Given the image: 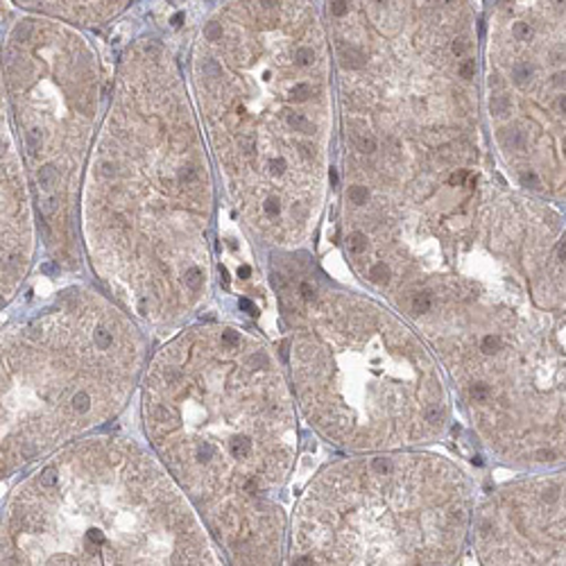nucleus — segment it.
Returning a JSON list of instances; mask_svg holds the SVG:
<instances>
[{
  "mask_svg": "<svg viewBox=\"0 0 566 566\" xmlns=\"http://www.w3.org/2000/svg\"><path fill=\"white\" fill-rule=\"evenodd\" d=\"M338 243L363 291L427 340L490 460L566 467V209L490 157L340 193Z\"/></svg>",
  "mask_w": 566,
  "mask_h": 566,
  "instance_id": "f257e3e1",
  "label": "nucleus"
},
{
  "mask_svg": "<svg viewBox=\"0 0 566 566\" xmlns=\"http://www.w3.org/2000/svg\"><path fill=\"white\" fill-rule=\"evenodd\" d=\"M0 336V476L98 436L140 392L146 326L101 286L71 283L8 308Z\"/></svg>",
  "mask_w": 566,
  "mask_h": 566,
  "instance_id": "0eeeda50",
  "label": "nucleus"
},
{
  "mask_svg": "<svg viewBox=\"0 0 566 566\" xmlns=\"http://www.w3.org/2000/svg\"><path fill=\"white\" fill-rule=\"evenodd\" d=\"M3 566H103L36 464L10 488L0 522Z\"/></svg>",
  "mask_w": 566,
  "mask_h": 566,
  "instance_id": "ddd939ff",
  "label": "nucleus"
},
{
  "mask_svg": "<svg viewBox=\"0 0 566 566\" xmlns=\"http://www.w3.org/2000/svg\"><path fill=\"white\" fill-rule=\"evenodd\" d=\"M340 188H369L490 155L483 8L467 0H332Z\"/></svg>",
  "mask_w": 566,
  "mask_h": 566,
  "instance_id": "39448f33",
  "label": "nucleus"
},
{
  "mask_svg": "<svg viewBox=\"0 0 566 566\" xmlns=\"http://www.w3.org/2000/svg\"><path fill=\"white\" fill-rule=\"evenodd\" d=\"M32 186L10 125L3 120V311L10 308L36 256V211Z\"/></svg>",
  "mask_w": 566,
  "mask_h": 566,
  "instance_id": "4468645a",
  "label": "nucleus"
},
{
  "mask_svg": "<svg viewBox=\"0 0 566 566\" xmlns=\"http://www.w3.org/2000/svg\"><path fill=\"white\" fill-rule=\"evenodd\" d=\"M483 123L499 172L566 209V0L483 8Z\"/></svg>",
  "mask_w": 566,
  "mask_h": 566,
  "instance_id": "9d476101",
  "label": "nucleus"
},
{
  "mask_svg": "<svg viewBox=\"0 0 566 566\" xmlns=\"http://www.w3.org/2000/svg\"><path fill=\"white\" fill-rule=\"evenodd\" d=\"M479 566H566V467L524 471L479 496Z\"/></svg>",
  "mask_w": 566,
  "mask_h": 566,
  "instance_id": "f8f14e48",
  "label": "nucleus"
},
{
  "mask_svg": "<svg viewBox=\"0 0 566 566\" xmlns=\"http://www.w3.org/2000/svg\"><path fill=\"white\" fill-rule=\"evenodd\" d=\"M474 476L436 449L338 455L291 510L286 566H479Z\"/></svg>",
  "mask_w": 566,
  "mask_h": 566,
  "instance_id": "6e6552de",
  "label": "nucleus"
},
{
  "mask_svg": "<svg viewBox=\"0 0 566 566\" xmlns=\"http://www.w3.org/2000/svg\"><path fill=\"white\" fill-rule=\"evenodd\" d=\"M39 467L103 566H229L148 444L98 433Z\"/></svg>",
  "mask_w": 566,
  "mask_h": 566,
  "instance_id": "9b49d317",
  "label": "nucleus"
},
{
  "mask_svg": "<svg viewBox=\"0 0 566 566\" xmlns=\"http://www.w3.org/2000/svg\"><path fill=\"white\" fill-rule=\"evenodd\" d=\"M286 363L306 427L343 455L436 449L453 392L436 354L384 300L295 263L272 265Z\"/></svg>",
  "mask_w": 566,
  "mask_h": 566,
  "instance_id": "423d86ee",
  "label": "nucleus"
},
{
  "mask_svg": "<svg viewBox=\"0 0 566 566\" xmlns=\"http://www.w3.org/2000/svg\"><path fill=\"white\" fill-rule=\"evenodd\" d=\"M103 93V64L82 30L34 12L8 23L3 120L25 164L43 248L62 270H80L84 256L82 188L105 118Z\"/></svg>",
  "mask_w": 566,
  "mask_h": 566,
  "instance_id": "1a4fd4ad",
  "label": "nucleus"
},
{
  "mask_svg": "<svg viewBox=\"0 0 566 566\" xmlns=\"http://www.w3.org/2000/svg\"><path fill=\"white\" fill-rule=\"evenodd\" d=\"M188 84L235 218L263 248L304 252L326 211L338 123L322 6L218 3L188 49Z\"/></svg>",
  "mask_w": 566,
  "mask_h": 566,
  "instance_id": "7ed1b4c3",
  "label": "nucleus"
},
{
  "mask_svg": "<svg viewBox=\"0 0 566 566\" xmlns=\"http://www.w3.org/2000/svg\"><path fill=\"white\" fill-rule=\"evenodd\" d=\"M140 427L229 566H286L300 410L281 349L250 326L196 319L150 358Z\"/></svg>",
  "mask_w": 566,
  "mask_h": 566,
  "instance_id": "20e7f679",
  "label": "nucleus"
},
{
  "mask_svg": "<svg viewBox=\"0 0 566 566\" xmlns=\"http://www.w3.org/2000/svg\"><path fill=\"white\" fill-rule=\"evenodd\" d=\"M216 177L191 84L170 45H125L82 188V254L98 286L155 332L213 295Z\"/></svg>",
  "mask_w": 566,
  "mask_h": 566,
  "instance_id": "f03ea898",
  "label": "nucleus"
},
{
  "mask_svg": "<svg viewBox=\"0 0 566 566\" xmlns=\"http://www.w3.org/2000/svg\"><path fill=\"white\" fill-rule=\"evenodd\" d=\"M14 6H19V10H25V12L64 21L73 28H80V25L96 28L118 19L123 12L129 10L132 3H127V0H107V3H32V0H25V3H14Z\"/></svg>",
  "mask_w": 566,
  "mask_h": 566,
  "instance_id": "2eb2a0df",
  "label": "nucleus"
}]
</instances>
